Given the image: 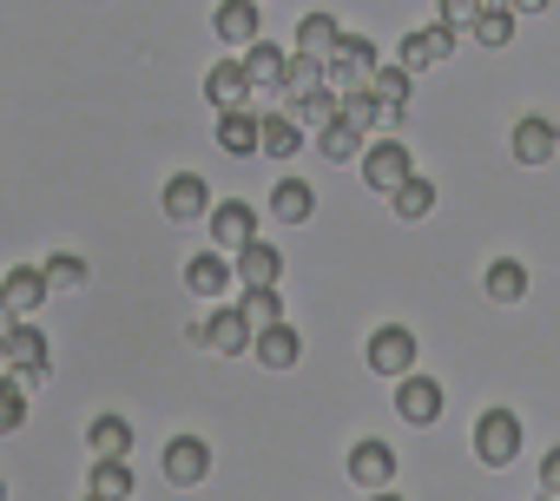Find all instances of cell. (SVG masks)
Returning a JSON list of instances; mask_svg holds the SVG:
<instances>
[{
	"label": "cell",
	"instance_id": "17",
	"mask_svg": "<svg viewBox=\"0 0 560 501\" xmlns=\"http://www.w3.org/2000/svg\"><path fill=\"white\" fill-rule=\"evenodd\" d=\"M205 343L218 350V357H244L250 343H257V330H250V317L231 304V311H218V317H205Z\"/></svg>",
	"mask_w": 560,
	"mask_h": 501
},
{
	"label": "cell",
	"instance_id": "9",
	"mask_svg": "<svg viewBox=\"0 0 560 501\" xmlns=\"http://www.w3.org/2000/svg\"><path fill=\"white\" fill-rule=\"evenodd\" d=\"M231 278H237V258H231V250H198V258L185 265V291H191V298H224Z\"/></svg>",
	"mask_w": 560,
	"mask_h": 501
},
{
	"label": "cell",
	"instance_id": "16",
	"mask_svg": "<svg viewBox=\"0 0 560 501\" xmlns=\"http://www.w3.org/2000/svg\"><path fill=\"white\" fill-rule=\"evenodd\" d=\"M250 237H257V211L250 205H237V198L231 205H211V244L218 250H244Z\"/></svg>",
	"mask_w": 560,
	"mask_h": 501
},
{
	"label": "cell",
	"instance_id": "42",
	"mask_svg": "<svg viewBox=\"0 0 560 501\" xmlns=\"http://www.w3.org/2000/svg\"><path fill=\"white\" fill-rule=\"evenodd\" d=\"M0 376H14V357H8V337H0Z\"/></svg>",
	"mask_w": 560,
	"mask_h": 501
},
{
	"label": "cell",
	"instance_id": "14",
	"mask_svg": "<svg viewBox=\"0 0 560 501\" xmlns=\"http://www.w3.org/2000/svg\"><path fill=\"white\" fill-rule=\"evenodd\" d=\"M291 152H304V126L291 119V106L284 113H264L257 119V159H291Z\"/></svg>",
	"mask_w": 560,
	"mask_h": 501
},
{
	"label": "cell",
	"instance_id": "24",
	"mask_svg": "<svg viewBox=\"0 0 560 501\" xmlns=\"http://www.w3.org/2000/svg\"><path fill=\"white\" fill-rule=\"evenodd\" d=\"M311 211H317V191H311L304 178H277V185H270V218H277V224H304Z\"/></svg>",
	"mask_w": 560,
	"mask_h": 501
},
{
	"label": "cell",
	"instance_id": "25",
	"mask_svg": "<svg viewBox=\"0 0 560 501\" xmlns=\"http://www.w3.org/2000/svg\"><path fill=\"white\" fill-rule=\"evenodd\" d=\"M337 119H343V126H357L363 139H376V132H389V119H383V100H376L370 86H357V93H343V100H337Z\"/></svg>",
	"mask_w": 560,
	"mask_h": 501
},
{
	"label": "cell",
	"instance_id": "19",
	"mask_svg": "<svg viewBox=\"0 0 560 501\" xmlns=\"http://www.w3.org/2000/svg\"><path fill=\"white\" fill-rule=\"evenodd\" d=\"M205 468H211V448H205L198 435H178V442H165V481H172V488H191V481H205Z\"/></svg>",
	"mask_w": 560,
	"mask_h": 501
},
{
	"label": "cell",
	"instance_id": "3",
	"mask_svg": "<svg viewBox=\"0 0 560 501\" xmlns=\"http://www.w3.org/2000/svg\"><path fill=\"white\" fill-rule=\"evenodd\" d=\"M521 455V416L514 409H481L475 416V462L481 468H508Z\"/></svg>",
	"mask_w": 560,
	"mask_h": 501
},
{
	"label": "cell",
	"instance_id": "18",
	"mask_svg": "<svg viewBox=\"0 0 560 501\" xmlns=\"http://www.w3.org/2000/svg\"><path fill=\"white\" fill-rule=\"evenodd\" d=\"M8 357H14V376H27V383H40L47 376V337H40V324H14L8 330Z\"/></svg>",
	"mask_w": 560,
	"mask_h": 501
},
{
	"label": "cell",
	"instance_id": "11",
	"mask_svg": "<svg viewBox=\"0 0 560 501\" xmlns=\"http://www.w3.org/2000/svg\"><path fill=\"white\" fill-rule=\"evenodd\" d=\"M159 205H165V218H172V224H191V218H205V211H211V185H205L198 172H178V178L159 191Z\"/></svg>",
	"mask_w": 560,
	"mask_h": 501
},
{
	"label": "cell",
	"instance_id": "12",
	"mask_svg": "<svg viewBox=\"0 0 560 501\" xmlns=\"http://www.w3.org/2000/svg\"><path fill=\"white\" fill-rule=\"evenodd\" d=\"M250 357H257L264 370H298V357H304V337H298L284 317H277V324H264V330H257Z\"/></svg>",
	"mask_w": 560,
	"mask_h": 501
},
{
	"label": "cell",
	"instance_id": "8",
	"mask_svg": "<svg viewBox=\"0 0 560 501\" xmlns=\"http://www.w3.org/2000/svg\"><path fill=\"white\" fill-rule=\"evenodd\" d=\"M508 152H514L521 165H547V159L560 152V126H553V119H540V113H527V119H514Z\"/></svg>",
	"mask_w": 560,
	"mask_h": 501
},
{
	"label": "cell",
	"instance_id": "20",
	"mask_svg": "<svg viewBox=\"0 0 560 501\" xmlns=\"http://www.w3.org/2000/svg\"><path fill=\"white\" fill-rule=\"evenodd\" d=\"M231 258H237V278L244 284H284V250L264 244V237H250L244 250H231Z\"/></svg>",
	"mask_w": 560,
	"mask_h": 501
},
{
	"label": "cell",
	"instance_id": "43",
	"mask_svg": "<svg viewBox=\"0 0 560 501\" xmlns=\"http://www.w3.org/2000/svg\"><path fill=\"white\" fill-rule=\"evenodd\" d=\"M0 494H8V481H0Z\"/></svg>",
	"mask_w": 560,
	"mask_h": 501
},
{
	"label": "cell",
	"instance_id": "27",
	"mask_svg": "<svg viewBox=\"0 0 560 501\" xmlns=\"http://www.w3.org/2000/svg\"><path fill=\"white\" fill-rule=\"evenodd\" d=\"M86 494H93V501H126V494H132V468H126V455H93Z\"/></svg>",
	"mask_w": 560,
	"mask_h": 501
},
{
	"label": "cell",
	"instance_id": "37",
	"mask_svg": "<svg viewBox=\"0 0 560 501\" xmlns=\"http://www.w3.org/2000/svg\"><path fill=\"white\" fill-rule=\"evenodd\" d=\"M27 422V376H0V435Z\"/></svg>",
	"mask_w": 560,
	"mask_h": 501
},
{
	"label": "cell",
	"instance_id": "4",
	"mask_svg": "<svg viewBox=\"0 0 560 501\" xmlns=\"http://www.w3.org/2000/svg\"><path fill=\"white\" fill-rule=\"evenodd\" d=\"M396 468H402L396 448L376 442V435H363V442L350 448V481H357L363 494H389V488H396Z\"/></svg>",
	"mask_w": 560,
	"mask_h": 501
},
{
	"label": "cell",
	"instance_id": "39",
	"mask_svg": "<svg viewBox=\"0 0 560 501\" xmlns=\"http://www.w3.org/2000/svg\"><path fill=\"white\" fill-rule=\"evenodd\" d=\"M540 494H547V501H560V442L540 455Z\"/></svg>",
	"mask_w": 560,
	"mask_h": 501
},
{
	"label": "cell",
	"instance_id": "38",
	"mask_svg": "<svg viewBox=\"0 0 560 501\" xmlns=\"http://www.w3.org/2000/svg\"><path fill=\"white\" fill-rule=\"evenodd\" d=\"M435 8H442L435 21H448V27H462V34H468V27L481 21V8H488V0H435Z\"/></svg>",
	"mask_w": 560,
	"mask_h": 501
},
{
	"label": "cell",
	"instance_id": "7",
	"mask_svg": "<svg viewBox=\"0 0 560 501\" xmlns=\"http://www.w3.org/2000/svg\"><path fill=\"white\" fill-rule=\"evenodd\" d=\"M455 40H462V27H448V21H435V27H416L402 47H396V60L409 67V73H429V67H442L448 54H455Z\"/></svg>",
	"mask_w": 560,
	"mask_h": 501
},
{
	"label": "cell",
	"instance_id": "22",
	"mask_svg": "<svg viewBox=\"0 0 560 501\" xmlns=\"http://www.w3.org/2000/svg\"><path fill=\"white\" fill-rule=\"evenodd\" d=\"M257 8H264V0H224V8L211 14L218 40H224V47H250V40H257Z\"/></svg>",
	"mask_w": 560,
	"mask_h": 501
},
{
	"label": "cell",
	"instance_id": "33",
	"mask_svg": "<svg viewBox=\"0 0 560 501\" xmlns=\"http://www.w3.org/2000/svg\"><path fill=\"white\" fill-rule=\"evenodd\" d=\"M514 21H521V14L508 8V0H501V8H481V21H475L468 34H475V40L494 54V47H514Z\"/></svg>",
	"mask_w": 560,
	"mask_h": 501
},
{
	"label": "cell",
	"instance_id": "34",
	"mask_svg": "<svg viewBox=\"0 0 560 501\" xmlns=\"http://www.w3.org/2000/svg\"><path fill=\"white\" fill-rule=\"evenodd\" d=\"M237 311L250 317V330H264V324H277V317H284V304H277V284H244Z\"/></svg>",
	"mask_w": 560,
	"mask_h": 501
},
{
	"label": "cell",
	"instance_id": "26",
	"mask_svg": "<svg viewBox=\"0 0 560 501\" xmlns=\"http://www.w3.org/2000/svg\"><path fill=\"white\" fill-rule=\"evenodd\" d=\"M481 291H488V304H521L527 298V265L521 258H494L481 271Z\"/></svg>",
	"mask_w": 560,
	"mask_h": 501
},
{
	"label": "cell",
	"instance_id": "36",
	"mask_svg": "<svg viewBox=\"0 0 560 501\" xmlns=\"http://www.w3.org/2000/svg\"><path fill=\"white\" fill-rule=\"evenodd\" d=\"M86 278H93V265L80 258V250H54V258H47V284L54 291H80Z\"/></svg>",
	"mask_w": 560,
	"mask_h": 501
},
{
	"label": "cell",
	"instance_id": "40",
	"mask_svg": "<svg viewBox=\"0 0 560 501\" xmlns=\"http://www.w3.org/2000/svg\"><path fill=\"white\" fill-rule=\"evenodd\" d=\"M14 324H21V311H14V298H8V291H0V337H8Z\"/></svg>",
	"mask_w": 560,
	"mask_h": 501
},
{
	"label": "cell",
	"instance_id": "5",
	"mask_svg": "<svg viewBox=\"0 0 560 501\" xmlns=\"http://www.w3.org/2000/svg\"><path fill=\"white\" fill-rule=\"evenodd\" d=\"M363 363L376 370V376H409L416 370V330H402V324H383L376 337H370V350H363Z\"/></svg>",
	"mask_w": 560,
	"mask_h": 501
},
{
	"label": "cell",
	"instance_id": "2",
	"mask_svg": "<svg viewBox=\"0 0 560 501\" xmlns=\"http://www.w3.org/2000/svg\"><path fill=\"white\" fill-rule=\"evenodd\" d=\"M357 165H363V185H370V191H383V198H389L402 178H416V152H409L396 132H376V139L363 145V159H357Z\"/></svg>",
	"mask_w": 560,
	"mask_h": 501
},
{
	"label": "cell",
	"instance_id": "41",
	"mask_svg": "<svg viewBox=\"0 0 560 501\" xmlns=\"http://www.w3.org/2000/svg\"><path fill=\"white\" fill-rule=\"evenodd\" d=\"M514 14H547V0H508Z\"/></svg>",
	"mask_w": 560,
	"mask_h": 501
},
{
	"label": "cell",
	"instance_id": "35",
	"mask_svg": "<svg viewBox=\"0 0 560 501\" xmlns=\"http://www.w3.org/2000/svg\"><path fill=\"white\" fill-rule=\"evenodd\" d=\"M337 100H343V93H330V86H324V93H311V100H291V119H298L304 132H324V126L337 119Z\"/></svg>",
	"mask_w": 560,
	"mask_h": 501
},
{
	"label": "cell",
	"instance_id": "29",
	"mask_svg": "<svg viewBox=\"0 0 560 501\" xmlns=\"http://www.w3.org/2000/svg\"><path fill=\"white\" fill-rule=\"evenodd\" d=\"M337 40H343L337 14H304V21H298V54H317V60H330V54H337Z\"/></svg>",
	"mask_w": 560,
	"mask_h": 501
},
{
	"label": "cell",
	"instance_id": "13",
	"mask_svg": "<svg viewBox=\"0 0 560 501\" xmlns=\"http://www.w3.org/2000/svg\"><path fill=\"white\" fill-rule=\"evenodd\" d=\"M409 80H416V73H409L402 60H383V67L370 73V93L383 100V119H389V132H396V126H402V113H409Z\"/></svg>",
	"mask_w": 560,
	"mask_h": 501
},
{
	"label": "cell",
	"instance_id": "44",
	"mask_svg": "<svg viewBox=\"0 0 560 501\" xmlns=\"http://www.w3.org/2000/svg\"><path fill=\"white\" fill-rule=\"evenodd\" d=\"M488 8H501V0H488Z\"/></svg>",
	"mask_w": 560,
	"mask_h": 501
},
{
	"label": "cell",
	"instance_id": "23",
	"mask_svg": "<svg viewBox=\"0 0 560 501\" xmlns=\"http://www.w3.org/2000/svg\"><path fill=\"white\" fill-rule=\"evenodd\" d=\"M0 291H8V298H14V311L27 317V311H40V304H47V291H54V284H47V265H14L8 278H0Z\"/></svg>",
	"mask_w": 560,
	"mask_h": 501
},
{
	"label": "cell",
	"instance_id": "6",
	"mask_svg": "<svg viewBox=\"0 0 560 501\" xmlns=\"http://www.w3.org/2000/svg\"><path fill=\"white\" fill-rule=\"evenodd\" d=\"M396 416H402L409 429H429V422H442V383H435V376H422V370L396 376Z\"/></svg>",
	"mask_w": 560,
	"mask_h": 501
},
{
	"label": "cell",
	"instance_id": "30",
	"mask_svg": "<svg viewBox=\"0 0 560 501\" xmlns=\"http://www.w3.org/2000/svg\"><path fill=\"white\" fill-rule=\"evenodd\" d=\"M311 93H324V60L317 54H291V73H284V93H277V100H311Z\"/></svg>",
	"mask_w": 560,
	"mask_h": 501
},
{
	"label": "cell",
	"instance_id": "32",
	"mask_svg": "<svg viewBox=\"0 0 560 501\" xmlns=\"http://www.w3.org/2000/svg\"><path fill=\"white\" fill-rule=\"evenodd\" d=\"M86 448H93V455H132V422H126V416H93Z\"/></svg>",
	"mask_w": 560,
	"mask_h": 501
},
{
	"label": "cell",
	"instance_id": "1",
	"mask_svg": "<svg viewBox=\"0 0 560 501\" xmlns=\"http://www.w3.org/2000/svg\"><path fill=\"white\" fill-rule=\"evenodd\" d=\"M376 67H383V47H376L370 34H343L337 54L324 60V86H330V93H357V86H370Z\"/></svg>",
	"mask_w": 560,
	"mask_h": 501
},
{
	"label": "cell",
	"instance_id": "31",
	"mask_svg": "<svg viewBox=\"0 0 560 501\" xmlns=\"http://www.w3.org/2000/svg\"><path fill=\"white\" fill-rule=\"evenodd\" d=\"M363 145H370V139H363L357 126H343V119H330V126L317 132V152H324L330 165H350V159H363Z\"/></svg>",
	"mask_w": 560,
	"mask_h": 501
},
{
	"label": "cell",
	"instance_id": "21",
	"mask_svg": "<svg viewBox=\"0 0 560 501\" xmlns=\"http://www.w3.org/2000/svg\"><path fill=\"white\" fill-rule=\"evenodd\" d=\"M218 145L231 159H257V113L250 106H224L218 113Z\"/></svg>",
	"mask_w": 560,
	"mask_h": 501
},
{
	"label": "cell",
	"instance_id": "15",
	"mask_svg": "<svg viewBox=\"0 0 560 501\" xmlns=\"http://www.w3.org/2000/svg\"><path fill=\"white\" fill-rule=\"evenodd\" d=\"M250 93H257V86H250L244 60H218V67L205 73V100H211L218 113H224V106H250Z\"/></svg>",
	"mask_w": 560,
	"mask_h": 501
},
{
	"label": "cell",
	"instance_id": "10",
	"mask_svg": "<svg viewBox=\"0 0 560 501\" xmlns=\"http://www.w3.org/2000/svg\"><path fill=\"white\" fill-rule=\"evenodd\" d=\"M244 73H250V86H257V93H270V100H277V93H284V73H291V54H284V47H270V40L257 34V40L244 47Z\"/></svg>",
	"mask_w": 560,
	"mask_h": 501
},
{
	"label": "cell",
	"instance_id": "28",
	"mask_svg": "<svg viewBox=\"0 0 560 501\" xmlns=\"http://www.w3.org/2000/svg\"><path fill=\"white\" fill-rule=\"evenodd\" d=\"M389 205H396V218H402V224H422V218L435 211V178H422V172H416V178H402V185L389 191Z\"/></svg>",
	"mask_w": 560,
	"mask_h": 501
}]
</instances>
